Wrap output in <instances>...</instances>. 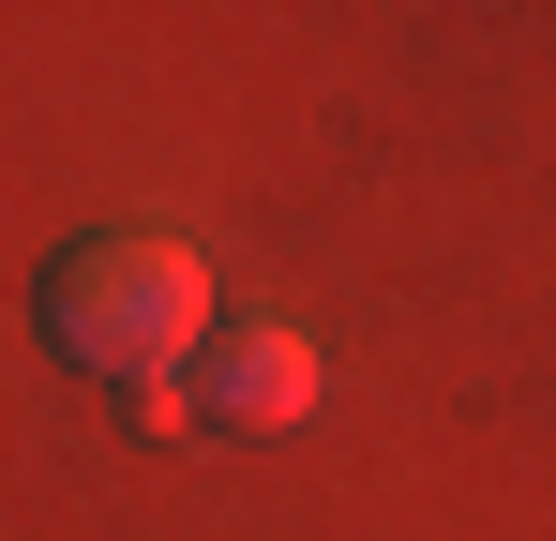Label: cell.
Returning <instances> with one entry per match:
<instances>
[{
    "mask_svg": "<svg viewBox=\"0 0 556 541\" xmlns=\"http://www.w3.org/2000/svg\"><path fill=\"white\" fill-rule=\"evenodd\" d=\"M30 316H46V347L76 361V376H105V406H121V391H151V376H195V347H211V270H195V241H166V226H91V241H61V256L30 270Z\"/></svg>",
    "mask_w": 556,
    "mask_h": 541,
    "instance_id": "cell-1",
    "label": "cell"
},
{
    "mask_svg": "<svg viewBox=\"0 0 556 541\" xmlns=\"http://www.w3.org/2000/svg\"><path fill=\"white\" fill-rule=\"evenodd\" d=\"M195 422H241V437H286V422H301V406H316V331H301V316H256V301H241V316H211V347H195Z\"/></svg>",
    "mask_w": 556,
    "mask_h": 541,
    "instance_id": "cell-2",
    "label": "cell"
}]
</instances>
